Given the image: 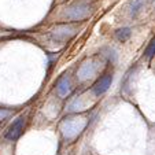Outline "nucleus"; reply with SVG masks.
Wrapping results in <instances>:
<instances>
[{
  "mask_svg": "<svg viewBox=\"0 0 155 155\" xmlns=\"http://www.w3.org/2000/svg\"><path fill=\"white\" fill-rule=\"evenodd\" d=\"M24 126H25V117H18L14 122L10 125L8 130L6 132V139L7 140H17L18 137L21 136L22 130H24Z\"/></svg>",
  "mask_w": 155,
  "mask_h": 155,
  "instance_id": "nucleus-3",
  "label": "nucleus"
},
{
  "mask_svg": "<svg viewBox=\"0 0 155 155\" xmlns=\"http://www.w3.org/2000/svg\"><path fill=\"white\" fill-rule=\"evenodd\" d=\"M143 6H144V0H132L130 6H129V14H130V17H136L141 11Z\"/></svg>",
  "mask_w": 155,
  "mask_h": 155,
  "instance_id": "nucleus-8",
  "label": "nucleus"
},
{
  "mask_svg": "<svg viewBox=\"0 0 155 155\" xmlns=\"http://www.w3.org/2000/svg\"><path fill=\"white\" fill-rule=\"evenodd\" d=\"M146 58H152L155 55V38H152L151 43L148 44V47L146 48V52H144Z\"/></svg>",
  "mask_w": 155,
  "mask_h": 155,
  "instance_id": "nucleus-10",
  "label": "nucleus"
},
{
  "mask_svg": "<svg viewBox=\"0 0 155 155\" xmlns=\"http://www.w3.org/2000/svg\"><path fill=\"white\" fill-rule=\"evenodd\" d=\"M111 82H113V76L111 74H106V76L100 77V78L95 82V85L92 87V92H94L96 96H100V95H103L108 88H110Z\"/></svg>",
  "mask_w": 155,
  "mask_h": 155,
  "instance_id": "nucleus-6",
  "label": "nucleus"
},
{
  "mask_svg": "<svg viewBox=\"0 0 155 155\" xmlns=\"http://www.w3.org/2000/svg\"><path fill=\"white\" fill-rule=\"evenodd\" d=\"M130 35H132V32L129 28H122V29H118L117 32H115V37L120 41H122V43L128 40V38L130 37Z\"/></svg>",
  "mask_w": 155,
  "mask_h": 155,
  "instance_id": "nucleus-9",
  "label": "nucleus"
},
{
  "mask_svg": "<svg viewBox=\"0 0 155 155\" xmlns=\"http://www.w3.org/2000/svg\"><path fill=\"white\" fill-rule=\"evenodd\" d=\"M73 30L74 29L71 26L62 25V26H58L51 33V38H52V41H61V43H63V41H66L68 38H70L73 36V33H74Z\"/></svg>",
  "mask_w": 155,
  "mask_h": 155,
  "instance_id": "nucleus-5",
  "label": "nucleus"
},
{
  "mask_svg": "<svg viewBox=\"0 0 155 155\" xmlns=\"http://www.w3.org/2000/svg\"><path fill=\"white\" fill-rule=\"evenodd\" d=\"M71 91V87H70V81H69V77L68 76H63L58 82V87H56V92L61 97L68 96Z\"/></svg>",
  "mask_w": 155,
  "mask_h": 155,
  "instance_id": "nucleus-7",
  "label": "nucleus"
},
{
  "mask_svg": "<svg viewBox=\"0 0 155 155\" xmlns=\"http://www.w3.org/2000/svg\"><path fill=\"white\" fill-rule=\"evenodd\" d=\"M97 69H99V64H97L96 62H94V61L85 62L81 68H80L78 73H77V76H78V80H81V81L89 80L97 71Z\"/></svg>",
  "mask_w": 155,
  "mask_h": 155,
  "instance_id": "nucleus-4",
  "label": "nucleus"
},
{
  "mask_svg": "<svg viewBox=\"0 0 155 155\" xmlns=\"http://www.w3.org/2000/svg\"><path fill=\"white\" fill-rule=\"evenodd\" d=\"M85 126H87V120L84 118H69L62 122L61 130L66 139H74Z\"/></svg>",
  "mask_w": 155,
  "mask_h": 155,
  "instance_id": "nucleus-2",
  "label": "nucleus"
},
{
  "mask_svg": "<svg viewBox=\"0 0 155 155\" xmlns=\"http://www.w3.org/2000/svg\"><path fill=\"white\" fill-rule=\"evenodd\" d=\"M89 12H91V7L87 0H76L66 8L64 18L69 21H82L89 15Z\"/></svg>",
  "mask_w": 155,
  "mask_h": 155,
  "instance_id": "nucleus-1",
  "label": "nucleus"
}]
</instances>
